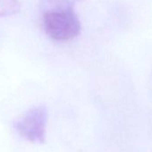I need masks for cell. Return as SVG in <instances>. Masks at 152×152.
Returning a JSON list of instances; mask_svg holds the SVG:
<instances>
[{"label": "cell", "mask_w": 152, "mask_h": 152, "mask_svg": "<svg viewBox=\"0 0 152 152\" xmlns=\"http://www.w3.org/2000/svg\"><path fill=\"white\" fill-rule=\"evenodd\" d=\"M48 109L44 105L36 106L26 111L14 122L15 130L24 139L42 144L46 140Z\"/></svg>", "instance_id": "2"}, {"label": "cell", "mask_w": 152, "mask_h": 152, "mask_svg": "<svg viewBox=\"0 0 152 152\" xmlns=\"http://www.w3.org/2000/svg\"><path fill=\"white\" fill-rule=\"evenodd\" d=\"M82 0H40L39 10L46 34L56 41H67L82 31L75 7Z\"/></svg>", "instance_id": "1"}, {"label": "cell", "mask_w": 152, "mask_h": 152, "mask_svg": "<svg viewBox=\"0 0 152 152\" xmlns=\"http://www.w3.org/2000/svg\"><path fill=\"white\" fill-rule=\"evenodd\" d=\"M21 10L18 0H0V17H8L17 15Z\"/></svg>", "instance_id": "3"}]
</instances>
